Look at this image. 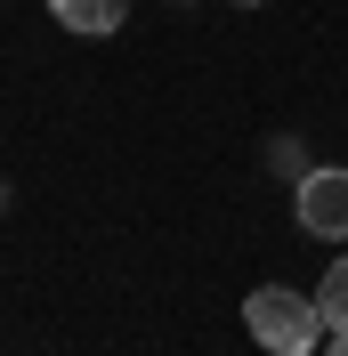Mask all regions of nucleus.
<instances>
[{
    "label": "nucleus",
    "instance_id": "f257e3e1",
    "mask_svg": "<svg viewBox=\"0 0 348 356\" xmlns=\"http://www.w3.org/2000/svg\"><path fill=\"white\" fill-rule=\"evenodd\" d=\"M243 324H251V340H260L267 356H308L324 348V308H316V291H283V284H260L251 300H243Z\"/></svg>",
    "mask_w": 348,
    "mask_h": 356
},
{
    "label": "nucleus",
    "instance_id": "f03ea898",
    "mask_svg": "<svg viewBox=\"0 0 348 356\" xmlns=\"http://www.w3.org/2000/svg\"><path fill=\"white\" fill-rule=\"evenodd\" d=\"M300 227L348 243V170H300Z\"/></svg>",
    "mask_w": 348,
    "mask_h": 356
},
{
    "label": "nucleus",
    "instance_id": "7ed1b4c3",
    "mask_svg": "<svg viewBox=\"0 0 348 356\" xmlns=\"http://www.w3.org/2000/svg\"><path fill=\"white\" fill-rule=\"evenodd\" d=\"M49 17L65 24V33H81V41H106V33H122L130 0H49Z\"/></svg>",
    "mask_w": 348,
    "mask_h": 356
},
{
    "label": "nucleus",
    "instance_id": "20e7f679",
    "mask_svg": "<svg viewBox=\"0 0 348 356\" xmlns=\"http://www.w3.org/2000/svg\"><path fill=\"white\" fill-rule=\"evenodd\" d=\"M316 308H324V324H332V332H348V259H332V267H324V284H316Z\"/></svg>",
    "mask_w": 348,
    "mask_h": 356
},
{
    "label": "nucleus",
    "instance_id": "39448f33",
    "mask_svg": "<svg viewBox=\"0 0 348 356\" xmlns=\"http://www.w3.org/2000/svg\"><path fill=\"white\" fill-rule=\"evenodd\" d=\"M324 356H348V332H324Z\"/></svg>",
    "mask_w": 348,
    "mask_h": 356
},
{
    "label": "nucleus",
    "instance_id": "423d86ee",
    "mask_svg": "<svg viewBox=\"0 0 348 356\" xmlns=\"http://www.w3.org/2000/svg\"><path fill=\"white\" fill-rule=\"evenodd\" d=\"M243 8H260V0H243Z\"/></svg>",
    "mask_w": 348,
    "mask_h": 356
}]
</instances>
